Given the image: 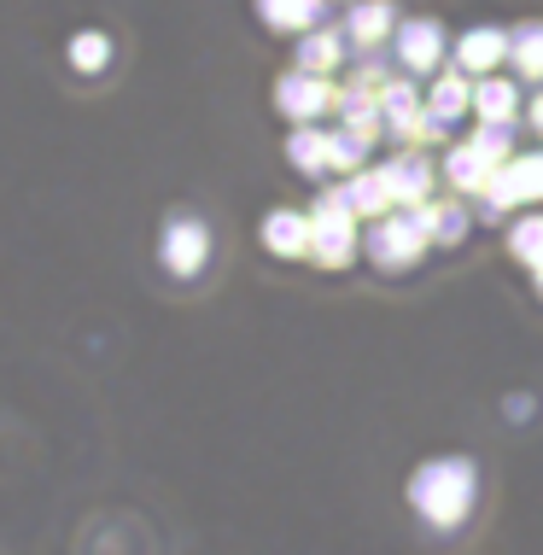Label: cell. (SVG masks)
Wrapping results in <instances>:
<instances>
[{
  "label": "cell",
  "mask_w": 543,
  "mask_h": 555,
  "mask_svg": "<svg viewBox=\"0 0 543 555\" xmlns=\"http://www.w3.org/2000/svg\"><path fill=\"white\" fill-rule=\"evenodd\" d=\"M258 18L269 29H286V36H310L327 18V0H258Z\"/></svg>",
  "instance_id": "18"
},
{
  "label": "cell",
  "mask_w": 543,
  "mask_h": 555,
  "mask_svg": "<svg viewBox=\"0 0 543 555\" xmlns=\"http://www.w3.org/2000/svg\"><path fill=\"white\" fill-rule=\"evenodd\" d=\"M275 106H281V117H293V124H315L322 112L339 106V82L293 65V70H281V82H275Z\"/></svg>",
  "instance_id": "6"
},
{
  "label": "cell",
  "mask_w": 543,
  "mask_h": 555,
  "mask_svg": "<svg viewBox=\"0 0 543 555\" xmlns=\"http://www.w3.org/2000/svg\"><path fill=\"white\" fill-rule=\"evenodd\" d=\"M421 211V229H427L432 246H462L467 229H474V217H467V199L462 193H439V199L415 205Z\"/></svg>",
  "instance_id": "14"
},
{
  "label": "cell",
  "mask_w": 543,
  "mask_h": 555,
  "mask_svg": "<svg viewBox=\"0 0 543 555\" xmlns=\"http://www.w3.org/2000/svg\"><path fill=\"white\" fill-rule=\"evenodd\" d=\"M467 141H474L479 153H486V158L496 164V170H503V164L520 153V146H515V124H479L474 134H467Z\"/></svg>",
  "instance_id": "23"
},
{
  "label": "cell",
  "mask_w": 543,
  "mask_h": 555,
  "mask_svg": "<svg viewBox=\"0 0 543 555\" xmlns=\"http://www.w3.org/2000/svg\"><path fill=\"white\" fill-rule=\"evenodd\" d=\"M467 112H474V77H467V70H439L427 88V117H432V129H439V141Z\"/></svg>",
  "instance_id": "11"
},
{
  "label": "cell",
  "mask_w": 543,
  "mask_h": 555,
  "mask_svg": "<svg viewBox=\"0 0 543 555\" xmlns=\"http://www.w3.org/2000/svg\"><path fill=\"white\" fill-rule=\"evenodd\" d=\"M439 176L450 182V193H462V199H479V193L491 188V176H496V164L479 153L474 141H456L444 153V164H439Z\"/></svg>",
  "instance_id": "12"
},
{
  "label": "cell",
  "mask_w": 543,
  "mask_h": 555,
  "mask_svg": "<svg viewBox=\"0 0 543 555\" xmlns=\"http://www.w3.org/2000/svg\"><path fill=\"white\" fill-rule=\"evenodd\" d=\"M479 503V468L474 456H427L410 474V508L427 532H456L467 527Z\"/></svg>",
  "instance_id": "1"
},
{
  "label": "cell",
  "mask_w": 543,
  "mask_h": 555,
  "mask_svg": "<svg viewBox=\"0 0 543 555\" xmlns=\"http://www.w3.org/2000/svg\"><path fill=\"white\" fill-rule=\"evenodd\" d=\"M456 70H467V77H491L496 65L508 59V29H496V24H474V29H462L456 36Z\"/></svg>",
  "instance_id": "10"
},
{
  "label": "cell",
  "mask_w": 543,
  "mask_h": 555,
  "mask_svg": "<svg viewBox=\"0 0 543 555\" xmlns=\"http://www.w3.org/2000/svg\"><path fill=\"white\" fill-rule=\"evenodd\" d=\"M386 176H391V199H398L403 211H415V205L439 199V193H432V182H444L421 146H398V153L386 158Z\"/></svg>",
  "instance_id": "8"
},
{
  "label": "cell",
  "mask_w": 543,
  "mask_h": 555,
  "mask_svg": "<svg viewBox=\"0 0 543 555\" xmlns=\"http://www.w3.org/2000/svg\"><path fill=\"white\" fill-rule=\"evenodd\" d=\"M526 124H532V134H543V82L526 94Z\"/></svg>",
  "instance_id": "25"
},
{
  "label": "cell",
  "mask_w": 543,
  "mask_h": 555,
  "mask_svg": "<svg viewBox=\"0 0 543 555\" xmlns=\"http://www.w3.org/2000/svg\"><path fill=\"white\" fill-rule=\"evenodd\" d=\"M450 48H456V41L444 36L439 18H403L398 36H391V53H398V65L410 70V77H439Z\"/></svg>",
  "instance_id": "5"
},
{
  "label": "cell",
  "mask_w": 543,
  "mask_h": 555,
  "mask_svg": "<svg viewBox=\"0 0 543 555\" xmlns=\"http://www.w3.org/2000/svg\"><path fill=\"white\" fill-rule=\"evenodd\" d=\"M398 7L391 0H351V12H345V41H351V53H386L391 36H398Z\"/></svg>",
  "instance_id": "9"
},
{
  "label": "cell",
  "mask_w": 543,
  "mask_h": 555,
  "mask_svg": "<svg viewBox=\"0 0 543 555\" xmlns=\"http://www.w3.org/2000/svg\"><path fill=\"white\" fill-rule=\"evenodd\" d=\"M520 205H543V146L515 153L491 176V188L479 193V217H508V211H520Z\"/></svg>",
  "instance_id": "4"
},
{
  "label": "cell",
  "mask_w": 543,
  "mask_h": 555,
  "mask_svg": "<svg viewBox=\"0 0 543 555\" xmlns=\"http://www.w3.org/2000/svg\"><path fill=\"white\" fill-rule=\"evenodd\" d=\"M508 251H515L526 269L543 263V211H520L515 222H508Z\"/></svg>",
  "instance_id": "22"
},
{
  "label": "cell",
  "mask_w": 543,
  "mask_h": 555,
  "mask_svg": "<svg viewBox=\"0 0 543 555\" xmlns=\"http://www.w3.org/2000/svg\"><path fill=\"white\" fill-rule=\"evenodd\" d=\"M263 246L275 258H310V211H293V205H275L263 217Z\"/></svg>",
  "instance_id": "15"
},
{
  "label": "cell",
  "mask_w": 543,
  "mask_h": 555,
  "mask_svg": "<svg viewBox=\"0 0 543 555\" xmlns=\"http://www.w3.org/2000/svg\"><path fill=\"white\" fill-rule=\"evenodd\" d=\"M286 158H293V170H305V176H327V129L293 124V134H286Z\"/></svg>",
  "instance_id": "20"
},
{
  "label": "cell",
  "mask_w": 543,
  "mask_h": 555,
  "mask_svg": "<svg viewBox=\"0 0 543 555\" xmlns=\"http://www.w3.org/2000/svg\"><path fill=\"white\" fill-rule=\"evenodd\" d=\"M357 251H362V217L345 205L339 188H327L310 205V258L322 269H351Z\"/></svg>",
  "instance_id": "3"
},
{
  "label": "cell",
  "mask_w": 543,
  "mask_h": 555,
  "mask_svg": "<svg viewBox=\"0 0 543 555\" xmlns=\"http://www.w3.org/2000/svg\"><path fill=\"white\" fill-rule=\"evenodd\" d=\"M508 65H515L526 82H543V18H526V24L508 29Z\"/></svg>",
  "instance_id": "19"
},
{
  "label": "cell",
  "mask_w": 543,
  "mask_h": 555,
  "mask_svg": "<svg viewBox=\"0 0 543 555\" xmlns=\"http://www.w3.org/2000/svg\"><path fill=\"white\" fill-rule=\"evenodd\" d=\"M105 59H112V41H105L100 29L70 36V65H77V70H105Z\"/></svg>",
  "instance_id": "24"
},
{
  "label": "cell",
  "mask_w": 543,
  "mask_h": 555,
  "mask_svg": "<svg viewBox=\"0 0 543 555\" xmlns=\"http://www.w3.org/2000/svg\"><path fill=\"white\" fill-rule=\"evenodd\" d=\"M205 258H210V229L199 217H170L164 222V234H158V263L170 269V275H181V281H193L205 269Z\"/></svg>",
  "instance_id": "7"
},
{
  "label": "cell",
  "mask_w": 543,
  "mask_h": 555,
  "mask_svg": "<svg viewBox=\"0 0 543 555\" xmlns=\"http://www.w3.org/2000/svg\"><path fill=\"white\" fill-rule=\"evenodd\" d=\"M474 112H479V124H515V117L526 112L520 82H508V77H479V82H474Z\"/></svg>",
  "instance_id": "17"
},
{
  "label": "cell",
  "mask_w": 543,
  "mask_h": 555,
  "mask_svg": "<svg viewBox=\"0 0 543 555\" xmlns=\"http://www.w3.org/2000/svg\"><path fill=\"white\" fill-rule=\"evenodd\" d=\"M427 229H421V211H386L374 222H362V251H369V263L380 269V275H403V269H415L427 258Z\"/></svg>",
  "instance_id": "2"
},
{
  "label": "cell",
  "mask_w": 543,
  "mask_h": 555,
  "mask_svg": "<svg viewBox=\"0 0 543 555\" xmlns=\"http://www.w3.org/2000/svg\"><path fill=\"white\" fill-rule=\"evenodd\" d=\"M532 293H538V298H543V263H538V269H532Z\"/></svg>",
  "instance_id": "26"
},
{
  "label": "cell",
  "mask_w": 543,
  "mask_h": 555,
  "mask_svg": "<svg viewBox=\"0 0 543 555\" xmlns=\"http://www.w3.org/2000/svg\"><path fill=\"white\" fill-rule=\"evenodd\" d=\"M369 134H357V129H327V170H339V176H357V170H369Z\"/></svg>",
  "instance_id": "21"
},
{
  "label": "cell",
  "mask_w": 543,
  "mask_h": 555,
  "mask_svg": "<svg viewBox=\"0 0 543 555\" xmlns=\"http://www.w3.org/2000/svg\"><path fill=\"white\" fill-rule=\"evenodd\" d=\"M339 193H345V205H351V211H357L362 222H374V217L398 211V199H391V176H386V164H369V170L345 176Z\"/></svg>",
  "instance_id": "13"
},
{
  "label": "cell",
  "mask_w": 543,
  "mask_h": 555,
  "mask_svg": "<svg viewBox=\"0 0 543 555\" xmlns=\"http://www.w3.org/2000/svg\"><path fill=\"white\" fill-rule=\"evenodd\" d=\"M345 59H351L345 29H310V36H298V48H293V65L298 70H315V77H334Z\"/></svg>",
  "instance_id": "16"
}]
</instances>
